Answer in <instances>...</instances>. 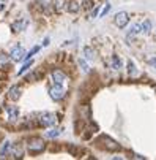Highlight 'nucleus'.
Listing matches in <instances>:
<instances>
[{"label": "nucleus", "mask_w": 156, "mask_h": 160, "mask_svg": "<svg viewBox=\"0 0 156 160\" xmlns=\"http://www.w3.org/2000/svg\"><path fill=\"white\" fill-rule=\"evenodd\" d=\"M38 49H39V46H35V48H32V51H30L29 54H25V56H24V59H29V57H32L35 52H38Z\"/></svg>", "instance_id": "nucleus-21"}, {"label": "nucleus", "mask_w": 156, "mask_h": 160, "mask_svg": "<svg viewBox=\"0 0 156 160\" xmlns=\"http://www.w3.org/2000/svg\"><path fill=\"white\" fill-rule=\"evenodd\" d=\"M98 11H99V10H98V8H95V10H93V13H92V18H95V16L98 14Z\"/></svg>", "instance_id": "nucleus-26"}, {"label": "nucleus", "mask_w": 156, "mask_h": 160, "mask_svg": "<svg viewBox=\"0 0 156 160\" xmlns=\"http://www.w3.org/2000/svg\"><path fill=\"white\" fill-rule=\"evenodd\" d=\"M58 135H60V128H52V130L46 132L48 138H55V136H58Z\"/></svg>", "instance_id": "nucleus-17"}, {"label": "nucleus", "mask_w": 156, "mask_h": 160, "mask_svg": "<svg viewBox=\"0 0 156 160\" xmlns=\"http://www.w3.org/2000/svg\"><path fill=\"white\" fill-rule=\"evenodd\" d=\"M63 5H65V0H54V7H55V11L57 13H62Z\"/></svg>", "instance_id": "nucleus-16"}, {"label": "nucleus", "mask_w": 156, "mask_h": 160, "mask_svg": "<svg viewBox=\"0 0 156 160\" xmlns=\"http://www.w3.org/2000/svg\"><path fill=\"white\" fill-rule=\"evenodd\" d=\"M55 114H52V112H43V114H39V118H38V124L41 125V127H51V125H54L55 124Z\"/></svg>", "instance_id": "nucleus-2"}, {"label": "nucleus", "mask_w": 156, "mask_h": 160, "mask_svg": "<svg viewBox=\"0 0 156 160\" xmlns=\"http://www.w3.org/2000/svg\"><path fill=\"white\" fill-rule=\"evenodd\" d=\"M22 155H24V151H22V148L19 144H11V149L8 152V157H13V158H21Z\"/></svg>", "instance_id": "nucleus-9"}, {"label": "nucleus", "mask_w": 156, "mask_h": 160, "mask_svg": "<svg viewBox=\"0 0 156 160\" xmlns=\"http://www.w3.org/2000/svg\"><path fill=\"white\" fill-rule=\"evenodd\" d=\"M92 7V0H84V8H90Z\"/></svg>", "instance_id": "nucleus-24"}, {"label": "nucleus", "mask_w": 156, "mask_h": 160, "mask_svg": "<svg viewBox=\"0 0 156 160\" xmlns=\"http://www.w3.org/2000/svg\"><path fill=\"white\" fill-rule=\"evenodd\" d=\"M84 52H85V57H87V59H93V57H95V52L92 51V48H85Z\"/></svg>", "instance_id": "nucleus-20"}, {"label": "nucleus", "mask_w": 156, "mask_h": 160, "mask_svg": "<svg viewBox=\"0 0 156 160\" xmlns=\"http://www.w3.org/2000/svg\"><path fill=\"white\" fill-rule=\"evenodd\" d=\"M21 95H22V89H21L19 86H13V87L10 89V92H8V98H10V100H13V102L19 100V98H21Z\"/></svg>", "instance_id": "nucleus-8"}, {"label": "nucleus", "mask_w": 156, "mask_h": 160, "mask_svg": "<svg viewBox=\"0 0 156 160\" xmlns=\"http://www.w3.org/2000/svg\"><path fill=\"white\" fill-rule=\"evenodd\" d=\"M5 111H7V116H8V119H10L11 122L17 121V118H19V109H17V106L10 105V106L5 108Z\"/></svg>", "instance_id": "nucleus-7"}, {"label": "nucleus", "mask_w": 156, "mask_h": 160, "mask_svg": "<svg viewBox=\"0 0 156 160\" xmlns=\"http://www.w3.org/2000/svg\"><path fill=\"white\" fill-rule=\"evenodd\" d=\"M148 63H150V65H151V67L154 68V70H156V57H153V59H150V60H148Z\"/></svg>", "instance_id": "nucleus-23"}, {"label": "nucleus", "mask_w": 156, "mask_h": 160, "mask_svg": "<svg viewBox=\"0 0 156 160\" xmlns=\"http://www.w3.org/2000/svg\"><path fill=\"white\" fill-rule=\"evenodd\" d=\"M80 8L79 2H76V0H71V2H68V11L70 13H77Z\"/></svg>", "instance_id": "nucleus-13"}, {"label": "nucleus", "mask_w": 156, "mask_h": 160, "mask_svg": "<svg viewBox=\"0 0 156 160\" xmlns=\"http://www.w3.org/2000/svg\"><path fill=\"white\" fill-rule=\"evenodd\" d=\"M49 95H51L52 100L60 102V100L66 95V92H65V89L62 87V84H54V86L49 89Z\"/></svg>", "instance_id": "nucleus-3"}, {"label": "nucleus", "mask_w": 156, "mask_h": 160, "mask_svg": "<svg viewBox=\"0 0 156 160\" xmlns=\"http://www.w3.org/2000/svg\"><path fill=\"white\" fill-rule=\"evenodd\" d=\"M80 65H82V68H84V70H85V72H87V70H88V67H87V65H85V62H80Z\"/></svg>", "instance_id": "nucleus-27"}, {"label": "nucleus", "mask_w": 156, "mask_h": 160, "mask_svg": "<svg viewBox=\"0 0 156 160\" xmlns=\"http://www.w3.org/2000/svg\"><path fill=\"white\" fill-rule=\"evenodd\" d=\"M140 32V24H136V26H132V29L129 30V33H128V38H132L136 33H139Z\"/></svg>", "instance_id": "nucleus-15"}, {"label": "nucleus", "mask_w": 156, "mask_h": 160, "mask_svg": "<svg viewBox=\"0 0 156 160\" xmlns=\"http://www.w3.org/2000/svg\"><path fill=\"white\" fill-rule=\"evenodd\" d=\"M128 73L129 75H132V76H134L136 73H137V70H136V65H134V62H128Z\"/></svg>", "instance_id": "nucleus-18"}, {"label": "nucleus", "mask_w": 156, "mask_h": 160, "mask_svg": "<svg viewBox=\"0 0 156 160\" xmlns=\"http://www.w3.org/2000/svg\"><path fill=\"white\" fill-rule=\"evenodd\" d=\"M109 10H110V5H106V8L103 10V13H101V16H106V13H107Z\"/></svg>", "instance_id": "nucleus-25"}, {"label": "nucleus", "mask_w": 156, "mask_h": 160, "mask_svg": "<svg viewBox=\"0 0 156 160\" xmlns=\"http://www.w3.org/2000/svg\"><path fill=\"white\" fill-rule=\"evenodd\" d=\"M25 26H27V21H25V19H19V21L13 22L11 29H13V32H21V30L25 29Z\"/></svg>", "instance_id": "nucleus-11"}, {"label": "nucleus", "mask_w": 156, "mask_h": 160, "mask_svg": "<svg viewBox=\"0 0 156 160\" xmlns=\"http://www.w3.org/2000/svg\"><path fill=\"white\" fill-rule=\"evenodd\" d=\"M30 65H32V60H30V62H27V63H25L24 67L21 68V70H19V75H22V73H24L25 70H29V68H30Z\"/></svg>", "instance_id": "nucleus-22"}, {"label": "nucleus", "mask_w": 156, "mask_h": 160, "mask_svg": "<svg viewBox=\"0 0 156 160\" xmlns=\"http://www.w3.org/2000/svg\"><path fill=\"white\" fill-rule=\"evenodd\" d=\"M65 79H66V75L62 70H54L52 72V81H54V84H63Z\"/></svg>", "instance_id": "nucleus-10"}, {"label": "nucleus", "mask_w": 156, "mask_h": 160, "mask_svg": "<svg viewBox=\"0 0 156 160\" xmlns=\"http://www.w3.org/2000/svg\"><path fill=\"white\" fill-rule=\"evenodd\" d=\"M27 148H29V151H30L32 154H39V152L44 151V148H46V143H44L41 138H32V140H29Z\"/></svg>", "instance_id": "nucleus-1"}, {"label": "nucleus", "mask_w": 156, "mask_h": 160, "mask_svg": "<svg viewBox=\"0 0 156 160\" xmlns=\"http://www.w3.org/2000/svg\"><path fill=\"white\" fill-rule=\"evenodd\" d=\"M8 56L7 54H3V52H0V67H5L7 63H8Z\"/></svg>", "instance_id": "nucleus-19"}, {"label": "nucleus", "mask_w": 156, "mask_h": 160, "mask_svg": "<svg viewBox=\"0 0 156 160\" xmlns=\"http://www.w3.org/2000/svg\"><path fill=\"white\" fill-rule=\"evenodd\" d=\"M110 67L114 68V70H120L122 68V60L118 56H112V59H110Z\"/></svg>", "instance_id": "nucleus-12"}, {"label": "nucleus", "mask_w": 156, "mask_h": 160, "mask_svg": "<svg viewBox=\"0 0 156 160\" xmlns=\"http://www.w3.org/2000/svg\"><path fill=\"white\" fill-rule=\"evenodd\" d=\"M24 54H25V51H24V48H22V46H14L11 49V52H10V57H11V60L17 62V60L24 59Z\"/></svg>", "instance_id": "nucleus-6"}, {"label": "nucleus", "mask_w": 156, "mask_h": 160, "mask_svg": "<svg viewBox=\"0 0 156 160\" xmlns=\"http://www.w3.org/2000/svg\"><path fill=\"white\" fill-rule=\"evenodd\" d=\"M129 22V14L126 11H120L115 14V24L120 27V29H125Z\"/></svg>", "instance_id": "nucleus-5"}, {"label": "nucleus", "mask_w": 156, "mask_h": 160, "mask_svg": "<svg viewBox=\"0 0 156 160\" xmlns=\"http://www.w3.org/2000/svg\"><path fill=\"white\" fill-rule=\"evenodd\" d=\"M2 8H3V5H2V3H0V10H2Z\"/></svg>", "instance_id": "nucleus-28"}, {"label": "nucleus", "mask_w": 156, "mask_h": 160, "mask_svg": "<svg viewBox=\"0 0 156 160\" xmlns=\"http://www.w3.org/2000/svg\"><path fill=\"white\" fill-rule=\"evenodd\" d=\"M99 141H103V148H106L107 151H118V149H120L118 143H117V141H114L112 138H109V136H106V135H103V136H101Z\"/></svg>", "instance_id": "nucleus-4"}, {"label": "nucleus", "mask_w": 156, "mask_h": 160, "mask_svg": "<svg viewBox=\"0 0 156 160\" xmlns=\"http://www.w3.org/2000/svg\"><path fill=\"white\" fill-rule=\"evenodd\" d=\"M150 30H151V22L147 19V21H144L140 24V33H148Z\"/></svg>", "instance_id": "nucleus-14"}]
</instances>
